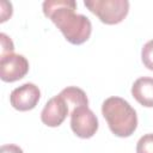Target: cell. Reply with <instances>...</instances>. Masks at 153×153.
<instances>
[{"label": "cell", "mask_w": 153, "mask_h": 153, "mask_svg": "<svg viewBox=\"0 0 153 153\" xmlns=\"http://www.w3.org/2000/svg\"><path fill=\"white\" fill-rule=\"evenodd\" d=\"M74 0H47L43 2V13L62 32L72 44H82L92 32V24L84 14L75 13Z\"/></svg>", "instance_id": "6da1fadb"}, {"label": "cell", "mask_w": 153, "mask_h": 153, "mask_svg": "<svg viewBox=\"0 0 153 153\" xmlns=\"http://www.w3.org/2000/svg\"><path fill=\"white\" fill-rule=\"evenodd\" d=\"M102 115L112 134L118 137L130 136L137 127L135 109L121 97H109L102 104Z\"/></svg>", "instance_id": "7a4b0ae2"}, {"label": "cell", "mask_w": 153, "mask_h": 153, "mask_svg": "<svg viewBox=\"0 0 153 153\" xmlns=\"http://www.w3.org/2000/svg\"><path fill=\"white\" fill-rule=\"evenodd\" d=\"M84 5L108 25L121 23L129 12L127 0H85Z\"/></svg>", "instance_id": "3957f363"}, {"label": "cell", "mask_w": 153, "mask_h": 153, "mask_svg": "<svg viewBox=\"0 0 153 153\" xmlns=\"http://www.w3.org/2000/svg\"><path fill=\"white\" fill-rule=\"evenodd\" d=\"M71 128L76 136L90 139L98 130V118L87 105L78 106L71 112Z\"/></svg>", "instance_id": "277c9868"}, {"label": "cell", "mask_w": 153, "mask_h": 153, "mask_svg": "<svg viewBox=\"0 0 153 153\" xmlns=\"http://www.w3.org/2000/svg\"><path fill=\"white\" fill-rule=\"evenodd\" d=\"M29 72V62L25 56L20 54H8L0 59V75L1 80L6 82L17 81L26 75Z\"/></svg>", "instance_id": "5b68a950"}, {"label": "cell", "mask_w": 153, "mask_h": 153, "mask_svg": "<svg viewBox=\"0 0 153 153\" xmlns=\"http://www.w3.org/2000/svg\"><path fill=\"white\" fill-rule=\"evenodd\" d=\"M41 98V91L38 86L32 82L23 84L11 92V105L19 111H27L33 109Z\"/></svg>", "instance_id": "8992f818"}, {"label": "cell", "mask_w": 153, "mask_h": 153, "mask_svg": "<svg viewBox=\"0 0 153 153\" xmlns=\"http://www.w3.org/2000/svg\"><path fill=\"white\" fill-rule=\"evenodd\" d=\"M69 111L71 110L66 99L59 93L57 96L50 98L44 105L41 112V121L48 127H59L66 120Z\"/></svg>", "instance_id": "52a82bcc"}, {"label": "cell", "mask_w": 153, "mask_h": 153, "mask_svg": "<svg viewBox=\"0 0 153 153\" xmlns=\"http://www.w3.org/2000/svg\"><path fill=\"white\" fill-rule=\"evenodd\" d=\"M131 94L141 105L153 108V78L141 76L131 86Z\"/></svg>", "instance_id": "ba28073f"}, {"label": "cell", "mask_w": 153, "mask_h": 153, "mask_svg": "<svg viewBox=\"0 0 153 153\" xmlns=\"http://www.w3.org/2000/svg\"><path fill=\"white\" fill-rule=\"evenodd\" d=\"M60 94L66 99L71 112L73 111V109L78 108V106L88 105V99H87L86 93L76 86H68V87L63 88L60 92Z\"/></svg>", "instance_id": "9c48e42d"}, {"label": "cell", "mask_w": 153, "mask_h": 153, "mask_svg": "<svg viewBox=\"0 0 153 153\" xmlns=\"http://www.w3.org/2000/svg\"><path fill=\"white\" fill-rule=\"evenodd\" d=\"M141 60L145 67L153 71V39L143 44L141 50Z\"/></svg>", "instance_id": "30bf717a"}, {"label": "cell", "mask_w": 153, "mask_h": 153, "mask_svg": "<svg viewBox=\"0 0 153 153\" xmlns=\"http://www.w3.org/2000/svg\"><path fill=\"white\" fill-rule=\"evenodd\" d=\"M136 153H153V133L145 134L139 139Z\"/></svg>", "instance_id": "8fae6325"}, {"label": "cell", "mask_w": 153, "mask_h": 153, "mask_svg": "<svg viewBox=\"0 0 153 153\" xmlns=\"http://www.w3.org/2000/svg\"><path fill=\"white\" fill-rule=\"evenodd\" d=\"M0 41H1V57L8 55V54H12L13 50H14V45H13V42L12 39L4 32L0 33Z\"/></svg>", "instance_id": "7c38bea8"}, {"label": "cell", "mask_w": 153, "mask_h": 153, "mask_svg": "<svg viewBox=\"0 0 153 153\" xmlns=\"http://www.w3.org/2000/svg\"><path fill=\"white\" fill-rule=\"evenodd\" d=\"M1 153H24L23 149L17 145H2L1 146Z\"/></svg>", "instance_id": "4fadbf2b"}]
</instances>
